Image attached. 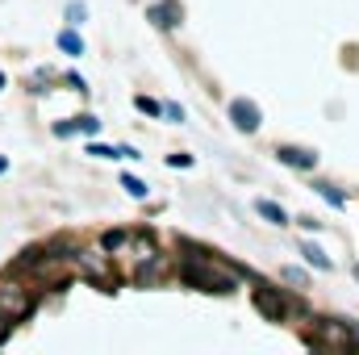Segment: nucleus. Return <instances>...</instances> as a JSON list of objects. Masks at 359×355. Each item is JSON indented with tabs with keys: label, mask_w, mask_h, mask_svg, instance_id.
Returning <instances> with one entry per match:
<instances>
[{
	"label": "nucleus",
	"mask_w": 359,
	"mask_h": 355,
	"mask_svg": "<svg viewBox=\"0 0 359 355\" xmlns=\"http://www.w3.org/2000/svg\"><path fill=\"white\" fill-rule=\"evenodd\" d=\"M59 51H63V55H72V59H80V55H84V38L76 34V25L59 34Z\"/></svg>",
	"instance_id": "12"
},
{
	"label": "nucleus",
	"mask_w": 359,
	"mask_h": 355,
	"mask_svg": "<svg viewBox=\"0 0 359 355\" xmlns=\"http://www.w3.org/2000/svg\"><path fill=\"white\" fill-rule=\"evenodd\" d=\"M168 163H172V168H180V172H184V168H192V155H172Z\"/></svg>",
	"instance_id": "20"
},
{
	"label": "nucleus",
	"mask_w": 359,
	"mask_h": 355,
	"mask_svg": "<svg viewBox=\"0 0 359 355\" xmlns=\"http://www.w3.org/2000/svg\"><path fill=\"white\" fill-rule=\"evenodd\" d=\"M180 276H184V284H192V288H201V293H217V297H226V293L238 288L234 272H226L222 264H213L205 251H188L184 264H180Z\"/></svg>",
	"instance_id": "1"
},
{
	"label": "nucleus",
	"mask_w": 359,
	"mask_h": 355,
	"mask_svg": "<svg viewBox=\"0 0 359 355\" xmlns=\"http://www.w3.org/2000/svg\"><path fill=\"white\" fill-rule=\"evenodd\" d=\"M255 309H259L268 322H284V318H288V305H284V297H280L276 288H255Z\"/></svg>",
	"instance_id": "5"
},
{
	"label": "nucleus",
	"mask_w": 359,
	"mask_h": 355,
	"mask_svg": "<svg viewBox=\"0 0 359 355\" xmlns=\"http://www.w3.org/2000/svg\"><path fill=\"white\" fill-rule=\"evenodd\" d=\"M4 172H8V159H4V155H0V176H4Z\"/></svg>",
	"instance_id": "22"
},
{
	"label": "nucleus",
	"mask_w": 359,
	"mask_h": 355,
	"mask_svg": "<svg viewBox=\"0 0 359 355\" xmlns=\"http://www.w3.org/2000/svg\"><path fill=\"white\" fill-rule=\"evenodd\" d=\"M121 188H126V192H130V196H138V201H142V196H147V192H151V188H147V180L130 176V172H126V176H121Z\"/></svg>",
	"instance_id": "15"
},
{
	"label": "nucleus",
	"mask_w": 359,
	"mask_h": 355,
	"mask_svg": "<svg viewBox=\"0 0 359 355\" xmlns=\"http://www.w3.org/2000/svg\"><path fill=\"white\" fill-rule=\"evenodd\" d=\"M359 339L351 335V326H343V322H322L318 326V335H309V347H334V351H347V347H355Z\"/></svg>",
	"instance_id": "2"
},
{
	"label": "nucleus",
	"mask_w": 359,
	"mask_h": 355,
	"mask_svg": "<svg viewBox=\"0 0 359 355\" xmlns=\"http://www.w3.org/2000/svg\"><path fill=\"white\" fill-rule=\"evenodd\" d=\"M301 255H305V264L318 267V272H330V255L318 247V243H301Z\"/></svg>",
	"instance_id": "11"
},
{
	"label": "nucleus",
	"mask_w": 359,
	"mask_h": 355,
	"mask_svg": "<svg viewBox=\"0 0 359 355\" xmlns=\"http://www.w3.org/2000/svg\"><path fill=\"white\" fill-rule=\"evenodd\" d=\"M163 117H172V121H184V109H180L176 100H168V105H163Z\"/></svg>",
	"instance_id": "19"
},
{
	"label": "nucleus",
	"mask_w": 359,
	"mask_h": 355,
	"mask_svg": "<svg viewBox=\"0 0 359 355\" xmlns=\"http://www.w3.org/2000/svg\"><path fill=\"white\" fill-rule=\"evenodd\" d=\"M76 121V134H100V117L96 113H84V117H72Z\"/></svg>",
	"instance_id": "16"
},
{
	"label": "nucleus",
	"mask_w": 359,
	"mask_h": 355,
	"mask_svg": "<svg viewBox=\"0 0 359 355\" xmlns=\"http://www.w3.org/2000/svg\"><path fill=\"white\" fill-rule=\"evenodd\" d=\"M29 309H34L29 293H21L17 284H4V288H0V314H8V318L17 322V318H25Z\"/></svg>",
	"instance_id": "4"
},
{
	"label": "nucleus",
	"mask_w": 359,
	"mask_h": 355,
	"mask_svg": "<svg viewBox=\"0 0 359 355\" xmlns=\"http://www.w3.org/2000/svg\"><path fill=\"white\" fill-rule=\"evenodd\" d=\"M226 113H230V121H234V130H238V134H255V130H259V121H264L259 105H255V100H247V96H234V100L226 105Z\"/></svg>",
	"instance_id": "3"
},
{
	"label": "nucleus",
	"mask_w": 359,
	"mask_h": 355,
	"mask_svg": "<svg viewBox=\"0 0 359 355\" xmlns=\"http://www.w3.org/2000/svg\"><path fill=\"white\" fill-rule=\"evenodd\" d=\"M134 105H138V109H142L147 117H163V105H159V100H151V96H138Z\"/></svg>",
	"instance_id": "18"
},
{
	"label": "nucleus",
	"mask_w": 359,
	"mask_h": 355,
	"mask_svg": "<svg viewBox=\"0 0 359 355\" xmlns=\"http://www.w3.org/2000/svg\"><path fill=\"white\" fill-rule=\"evenodd\" d=\"M159 29H176L180 21H184V4L180 0H163V4H151V13H147Z\"/></svg>",
	"instance_id": "6"
},
{
	"label": "nucleus",
	"mask_w": 359,
	"mask_h": 355,
	"mask_svg": "<svg viewBox=\"0 0 359 355\" xmlns=\"http://www.w3.org/2000/svg\"><path fill=\"white\" fill-rule=\"evenodd\" d=\"M88 155H96V159H142L134 147H104V142H88Z\"/></svg>",
	"instance_id": "9"
},
{
	"label": "nucleus",
	"mask_w": 359,
	"mask_h": 355,
	"mask_svg": "<svg viewBox=\"0 0 359 355\" xmlns=\"http://www.w3.org/2000/svg\"><path fill=\"white\" fill-rule=\"evenodd\" d=\"M8 330H13V318H8V314H0V343L8 339Z\"/></svg>",
	"instance_id": "21"
},
{
	"label": "nucleus",
	"mask_w": 359,
	"mask_h": 355,
	"mask_svg": "<svg viewBox=\"0 0 359 355\" xmlns=\"http://www.w3.org/2000/svg\"><path fill=\"white\" fill-rule=\"evenodd\" d=\"M84 17H88V8H84L80 0H72V4H67V25H84Z\"/></svg>",
	"instance_id": "17"
},
{
	"label": "nucleus",
	"mask_w": 359,
	"mask_h": 355,
	"mask_svg": "<svg viewBox=\"0 0 359 355\" xmlns=\"http://www.w3.org/2000/svg\"><path fill=\"white\" fill-rule=\"evenodd\" d=\"M318 196H322L326 205H334V209H343V205H347V196H343L334 184H318Z\"/></svg>",
	"instance_id": "14"
},
{
	"label": "nucleus",
	"mask_w": 359,
	"mask_h": 355,
	"mask_svg": "<svg viewBox=\"0 0 359 355\" xmlns=\"http://www.w3.org/2000/svg\"><path fill=\"white\" fill-rule=\"evenodd\" d=\"M255 213H259L264 222H271V226H288L284 205H276V201H268V196H259V201H255Z\"/></svg>",
	"instance_id": "10"
},
{
	"label": "nucleus",
	"mask_w": 359,
	"mask_h": 355,
	"mask_svg": "<svg viewBox=\"0 0 359 355\" xmlns=\"http://www.w3.org/2000/svg\"><path fill=\"white\" fill-rule=\"evenodd\" d=\"M276 159H280L284 168H301V172L318 168V155H313L309 147H280V151H276Z\"/></svg>",
	"instance_id": "7"
},
{
	"label": "nucleus",
	"mask_w": 359,
	"mask_h": 355,
	"mask_svg": "<svg viewBox=\"0 0 359 355\" xmlns=\"http://www.w3.org/2000/svg\"><path fill=\"white\" fill-rule=\"evenodd\" d=\"M80 267H84V276L109 284V260H104V251H80Z\"/></svg>",
	"instance_id": "8"
},
{
	"label": "nucleus",
	"mask_w": 359,
	"mask_h": 355,
	"mask_svg": "<svg viewBox=\"0 0 359 355\" xmlns=\"http://www.w3.org/2000/svg\"><path fill=\"white\" fill-rule=\"evenodd\" d=\"M280 280H284L288 288H297V293H301V288H309V276H305L301 267H284V272H280Z\"/></svg>",
	"instance_id": "13"
},
{
	"label": "nucleus",
	"mask_w": 359,
	"mask_h": 355,
	"mask_svg": "<svg viewBox=\"0 0 359 355\" xmlns=\"http://www.w3.org/2000/svg\"><path fill=\"white\" fill-rule=\"evenodd\" d=\"M0 92H4V76H0Z\"/></svg>",
	"instance_id": "23"
}]
</instances>
